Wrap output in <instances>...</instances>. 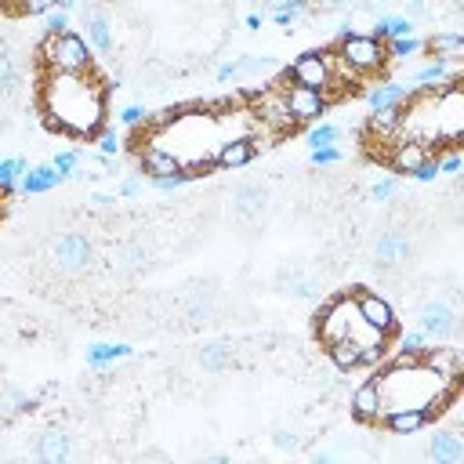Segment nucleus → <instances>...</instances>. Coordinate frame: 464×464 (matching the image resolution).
I'll list each match as a JSON object with an SVG mask.
<instances>
[{
    "label": "nucleus",
    "mask_w": 464,
    "mask_h": 464,
    "mask_svg": "<svg viewBox=\"0 0 464 464\" xmlns=\"http://www.w3.org/2000/svg\"><path fill=\"white\" fill-rule=\"evenodd\" d=\"M41 105L48 124L73 138H91L105 128V88L91 73H48Z\"/></svg>",
    "instance_id": "obj_1"
},
{
    "label": "nucleus",
    "mask_w": 464,
    "mask_h": 464,
    "mask_svg": "<svg viewBox=\"0 0 464 464\" xmlns=\"http://www.w3.org/2000/svg\"><path fill=\"white\" fill-rule=\"evenodd\" d=\"M334 62L337 69L352 73V76H374L389 66V51H384V41L370 33H341L334 41Z\"/></svg>",
    "instance_id": "obj_2"
},
{
    "label": "nucleus",
    "mask_w": 464,
    "mask_h": 464,
    "mask_svg": "<svg viewBox=\"0 0 464 464\" xmlns=\"http://www.w3.org/2000/svg\"><path fill=\"white\" fill-rule=\"evenodd\" d=\"M41 58L48 66V73H91L95 69V58H91V44L84 36H76L73 29L69 33H58V36H44L41 44Z\"/></svg>",
    "instance_id": "obj_3"
},
{
    "label": "nucleus",
    "mask_w": 464,
    "mask_h": 464,
    "mask_svg": "<svg viewBox=\"0 0 464 464\" xmlns=\"http://www.w3.org/2000/svg\"><path fill=\"white\" fill-rule=\"evenodd\" d=\"M287 81L294 84H305V88H316V91H334L337 84V62H334V51L330 48H316V51H305L298 55L287 69H283Z\"/></svg>",
    "instance_id": "obj_4"
},
{
    "label": "nucleus",
    "mask_w": 464,
    "mask_h": 464,
    "mask_svg": "<svg viewBox=\"0 0 464 464\" xmlns=\"http://www.w3.org/2000/svg\"><path fill=\"white\" fill-rule=\"evenodd\" d=\"M360 323V313H356V298L352 294H337L330 301L320 305V313H316V337L323 344L337 341V337H352Z\"/></svg>",
    "instance_id": "obj_5"
},
{
    "label": "nucleus",
    "mask_w": 464,
    "mask_h": 464,
    "mask_svg": "<svg viewBox=\"0 0 464 464\" xmlns=\"http://www.w3.org/2000/svg\"><path fill=\"white\" fill-rule=\"evenodd\" d=\"M348 294L356 298V313H360V323H363V327H370L374 334H384V337L396 330V308L384 301L381 294H374V290H367V287H352Z\"/></svg>",
    "instance_id": "obj_6"
},
{
    "label": "nucleus",
    "mask_w": 464,
    "mask_h": 464,
    "mask_svg": "<svg viewBox=\"0 0 464 464\" xmlns=\"http://www.w3.org/2000/svg\"><path fill=\"white\" fill-rule=\"evenodd\" d=\"M283 102H287V112H290L294 124H316L320 116L327 112V105H330L323 91L294 84V81H290V88H283Z\"/></svg>",
    "instance_id": "obj_7"
},
{
    "label": "nucleus",
    "mask_w": 464,
    "mask_h": 464,
    "mask_svg": "<svg viewBox=\"0 0 464 464\" xmlns=\"http://www.w3.org/2000/svg\"><path fill=\"white\" fill-rule=\"evenodd\" d=\"M251 102H254V116H258L261 131L283 135V131L294 128L290 112H287V102H283V88H265L261 95H251Z\"/></svg>",
    "instance_id": "obj_8"
},
{
    "label": "nucleus",
    "mask_w": 464,
    "mask_h": 464,
    "mask_svg": "<svg viewBox=\"0 0 464 464\" xmlns=\"http://www.w3.org/2000/svg\"><path fill=\"white\" fill-rule=\"evenodd\" d=\"M417 330L424 337H436V341H446L460 330V320H457V308L450 301H429V305H421V313H417Z\"/></svg>",
    "instance_id": "obj_9"
},
{
    "label": "nucleus",
    "mask_w": 464,
    "mask_h": 464,
    "mask_svg": "<svg viewBox=\"0 0 464 464\" xmlns=\"http://www.w3.org/2000/svg\"><path fill=\"white\" fill-rule=\"evenodd\" d=\"M377 421L384 424V432H392V436H417L421 429L432 424V410L429 406H389V410H381Z\"/></svg>",
    "instance_id": "obj_10"
},
{
    "label": "nucleus",
    "mask_w": 464,
    "mask_h": 464,
    "mask_svg": "<svg viewBox=\"0 0 464 464\" xmlns=\"http://www.w3.org/2000/svg\"><path fill=\"white\" fill-rule=\"evenodd\" d=\"M417 363L429 370L432 377H439V381H460V367H464L460 348H453V344H443V348H429V344H424Z\"/></svg>",
    "instance_id": "obj_11"
},
{
    "label": "nucleus",
    "mask_w": 464,
    "mask_h": 464,
    "mask_svg": "<svg viewBox=\"0 0 464 464\" xmlns=\"http://www.w3.org/2000/svg\"><path fill=\"white\" fill-rule=\"evenodd\" d=\"M429 157H432V152H429V142H421V138L399 135L396 142H389V167H392L396 174H414Z\"/></svg>",
    "instance_id": "obj_12"
},
{
    "label": "nucleus",
    "mask_w": 464,
    "mask_h": 464,
    "mask_svg": "<svg viewBox=\"0 0 464 464\" xmlns=\"http://www.w3.org/2000/svg\"><path fill=\"white\" fill-rule=\"evenodd\" d=\"M410 236L403 228H384L381 236H377V244H374V261L381 265V268H399V265H406L410 261Z\"/></svg>",
    "instance_id": "obj_13"
},
{
    "label": "nucleus",
    "mask_w": 464,
    "mask_h": 464,
    "mask_svg": "<svg viewBox=\"0 0 464 464\" xmlns=\"http://www.w3.org/2000/svg\"><path fill=\"white\" fill-rule=\"evenodd\" d=\"M55 265L62 273H81V268H88L91 265L88 236H81V232H66V236L55 244Z\"/></svg>",
    "instance_id": "obj_14"
},
{
    "label": "nucleus",
    "mask_w": 464,
    "mask_h": 464,
    "mask_svg": "<svg viewBox=\"0 0 464 464\" xmlns=\"http://www.w3.org/2000/svg\"><path fill=\"white\" fill-rule=\"evenodd\" d=\"M268 211V189L258 182H244L236 192H232V214L240 221H258Z\"/></svg>",
    "instance_id": "obj_15"
},
{
    "label": "nucleus",
    "mask_w": 464,
    "mask_h": 464,
    "mask_svg": "<svg viewBox=\"0 0 464 464\" xmlns=\"http://www.w3.org/2000/svg\"><path fill=\"white\" fill-rule=\"evenodd\" d=\"M381 410H384L381 384H377V381L360 384L356 396H352V417H356V421H363V424H374V421L381 417Z\"/></svg>",
    "instance_id": "obj_16"
},
{
    "label": "nucleus",
    "mask_w": 464,
    "mask_h": 464,
    "mask_svg": "<svg viewBox=\"0 0 464 464\" xmlns=\"http://www.w3.org/2000/svg\"><path fill=\"white\" fill-rule=\"evenodd\" d=\"M254 152H258L254 138H232V142H225V145L218 149L214 167H221V171H236V167H247V164L254 160Z\"/></svg>",
    "instance_id": "obj_17"
},
{
    "label": "nucleus",
    "mask_w": 464,
    "mask_h": 464,
    "mask_svg": "<svg viewBox=\"0 0 464 464\" xmlns=\"http://www.w3.org/2000/svg\"><path fill=\"white\" fill-rule=\"evenodd\" d=\"M367 128H370V135L377 138V142H396L399 135H403V105H396V109H377L370 120H367Z\"/></svg>",
    "instance_id": "obj_18"
},
{
    "label": "nucleus",
    "mask_w": 464,
    "mask_h": 464,
    "mask_svg": "<svg viewBox=\"0 0 464 464\" xmlns=\"http://www.w3.org/2000/svg\"><path fill=\"white\" fill-rule=\"evenodd\" d=\"M69 453H73V443L62 429H48V432H41V439H36V457L44 464H62V460H69Z\"/></svg>",
    "instance_id": "obj_19"
},
{
    "label": "nucleus",
    "mask_w": 464,
    "mask_h": 464,
    "mask_svg": "<svg viewBox=\"0 0 464 464\" xmlns=\"http://www.w3.org/2000/svg\"><path fill=\"white\" fill-rule=\"evenodd\" d=\"M62 182H66V174H58V171H55V164L29 167V171L19 178V185H22L26 197H41V192H51V189H55V185H62Z\"/></svg>",
    "instance_id": "obj_20"
},
{
    "label": "nucleus",
    "mask_w": 464,
    "mask_h": 464,
    "mask_svg": "<svg viewBox=\"0 0 464 464\" xmlns=\"http://www.w3.org/2000/svg\"><path fill=\"white\" fill-rule=\"evenodd\" d=\"M429 457H432L436 464H460V460H464V439H460L453 429L436 432L432 443H429Z\"/></svg>",
    "instance_id": "obj_21"
},
{
    "label": "nucleus",
    "mask_w": 464,
    "mask_h": 464,
    "mask_svg": "<svg viewBox=\"0 0 464 464\" xmlns=\"http://www.w3.org/2000/svg\"><path fill=\"white\" fill-rule=\"evenodd\" d=\"M142 171L152 178V182H160V178H171V174H178L182 171V160L174 157V152H167V149H145L142 152Z\"/></svg>",
    "instance_id": "obj_22"
},
{
    "label": "nucleus",
    "mask_w": 464,
    "mask_h": 464,
    "mask_svg": "<svg viewBox=\"0 0 464 464\" xmlns=\"http://www.w3.org/2000/svg\"><path fill=\"white\" fill-rule=\"evenodd\" d=\"M131 352H135V348H131L128 341H98V344L88 348V367H91V370H105V367H112V363L128 360Z\"/></svg>",
    "instance_id": "obj_23"
},
{
    "label": "nucleus",
    "mask_w": 464,
    "mask_h": 464,
    "mask_svg": "<svg viewBox=\"0 0 464 464\" xmlns=\"http://www.w3.org/2000/svg\"><path fill=\"white\" fill-rule=\"evenodd\" d=\"M327 356H330V363L337 367V370H356L360 367V356H363V341L352 334V337H337V341H330L327 344Z\"/></svg>",
    "instance_id": "obj_24"
},
{
    "label": "nucleus",
    "mask_w": 464,
    "mask_h": 464,
    "mask_svg": "<svg viewBox=\"0 0 464 464\" xmlns=\"http://www.w3.org/2000/svg\"><path fill=\"white\" fill-rule=\"evenodd\" d=\"M320 290H323V276L316 273V268H290L287 294H294L301 301H313V298H320Z\"/></svg>",
    "instance_id": "obj_25"
},
{
    "label": "nucleus",
    "mask_w": 464,
    "mask_h": 464,
    "mask_svg": "<svg viewBox=\"0 0 464 464\" xmlns=\"http://www.w3.org/2000/svg\"><path fill=\"white\" fill-rule=\"evenodd\" d=\"M410 88L406 84H377L367 91V105L377 112V109H396V105H406L410 102Z\"/></svg>",
    "instance_id": "obj_26"
},
{
    "label": "nucleus",
    "mask_w": 464,
    "mask_h": 464,
    "mask_svg": "<svg viewBox=\"0 0 464 464\" xmlns=\"http://www.w3.org/2000/svg\"><path fill=\"white\" fill-rule=\"evenodd\" d=\"M84 26H88V44H91V51L112 55V26H109V19H105L102 12H91V15L84 19Z\"/></svg>",
    "instance_id": "obj_27"
},
{
    "label": "nucleus",
    "mask_w": 464,
    "mask_h": 464,
    "mask_svg": "<svg viewBox=\"0 0 464 464\" xmlns=\"http://www.w3.org/2000/svg\"><path fill=\"white\" fill-rule=\"evenodd\" d=\"M145 261H149V254H145V247L142 244H120L112 251V273H138V268H145Z\"/></svg>",
    "instance_id": "obj_28"
},
{
    "label": "nucleus",
    "mask_w": 464,
    "mask_h": 464,
    "mask_svg": "<svg viewBox=\"0 0 464 464\" xmlns=\"http://www.w3.org/2000/svg\"><path fill=\"white\" fill-rule=\"evenodd\" d=\"M182 305H185V316H189L192 323H200V320L211 316V308H214V290H211V287H192Z\"/></svg>",
    "instance_id": "obj_29"
},
{
    "label": "nucleus",
    "mask_w": 464,
    "mask_h": 464,
    "mask_svg": "<svg viewBox=\"0 0 464 464\" xmlns=\"http://www.w3.org/2000/svg\"><path fill=\"white\" fill-rule=\"evenodd\" d=\"M424 51H432V58H457V55H464V36L460 33H436L424 41Z\"/></svg>",
    "instance_id": "obj_30"
},
{
    "label": "nucleus",
    "mask_w": 464,
    "mask_h": 464,
    "mask_svg": "<svg viewBox=\"0 0 464 464\" xmlns=\"http://www.w3.org/2000/svg\"><path fill=\"white\" fill-rule=\"evenodd\" d=\"M228 363H232V348H228L225 341H207V344L200 348V367H204L207 374H221Z\"/></svg>",
    "instance_id": "obj_31"
},
{
    "label": "nucleus",
    "mask_w": 464,
    "mask_h": 464,
    "mask_svg": "<svg viewBox=\"0 0 464 464\" xmlns=\"http://www.w3.org/2000/svg\"><path fill=\"white\" fill-rule=\"evenodd\" d=\"M236 73L240 76H268V73H280V62L273 55H244V58H236Z\"/></svg>",
    "instance_id": "obj_32"
},
{
    "label": "nucleus",
    "mask_w": 464,
    "mask_h": 464,
    "mask_svg": "<svg viewBox=\"0 0 464 464\" xmlns=\"http://www.w3.org/2000/svg\"><path fill=\"white\" fill-rule=\"evenodd\" d=\"M384 51H389V58H396V62H406L417 51H424V41H417L414 33L410 36H396V41H384Z\"/></svg>",
    "instance_id": "obj_33"
},
{
    "label": "nucleus",
    "mask_w": 464,
    "mask_h": 464,
    "mask_svg": "<svg viewBox=\"0 0 464 464\" xmlns=\"http://www.w3.org/2000/svg\"><path fill=\"white\" fill-rule=\"evenodd\" d=\"M450 62H453V58H436V62H429L424 69L414 73V84H446V81H450Z\"/></svg>",
    "instance_id": "obj_34"
},
{
    "label": "nucleus",
    "mask_w": 464,
    "mask_h": 464,
    "mask_svg": "<svg viewBox=\"0 0 464 464\" xmlns=\"http://www.w3.org/2000/svg\"><path fill=\"white\" fill-rule=\"evenodd\" d=\"M26 174V160L22 157H12V160H0V197H8L15 189V182Z\"/></svg>",
    "instance_id": "obj_35"
},
{
    "label": "nucleus",
    "mask_w": 464,
    "mask_h": 464,
    "mask_svg": "<svg viewBox=\"0 0 464 464\" xmlns=\"http://www.w3.org/2000/svg\"><path fill=\"white\" fill-rule=\"evenodd\" d=\"M15 84H19V62L8 48H0V95L15 91Z\"/></svg>",
    "instance_id": "obj_36"
},
{
    "label": "nucleus",
    "mask_w": 464,
    "mask_h": 464,
    "mask_svg": "<svg viewBox=\"0 0 464 464\" xmlns=\"http://www.w3.org/2000/svg\"><path fill=\"white\" fill-rule=\"evenodd\" d=\"M36 406V399L33 396H26V392H19V389H8L4 392V399H0V414H29Z\"/></svg>",
    "instance_id": "obj_37"
},
{
    "label": "nucleus",
    "mask_w": 464,
    "mask_h": 464,
    "mask_svg": "<svg viewBox=\"0 0 464 464\" xmlns=\"http://www.w3.org/2000/svg\"><path fill=\"white\" fill-rule=\"evenodd\" d=\"M389 348H384V334H377V341H363V356H360V367H381Z\"/></svg>",
    "instance_id": "obj_38"
},
{
    "label": "nucleus",
    "mask_w": 464,
    "mask_h": 464,
    "mask_svg": "<svg viewBox=\"0 0 464 464\" xmlns=\"http://www.w3.org/2000/svg\"><path fill=\"white\" fill-rule=\"evenodd\" d=\"M341 160H344V152H341L337 145H323V149L308 152V164H313V167H334V164H341Z\"/></svg>",
    "instance_id": "obj_39"
},
{
    "label": "nucleus",
    "mask_w": 464,
    "mask_h": 464,
    "mask_svg": "<svg viewBox=\"0 0 464 464\" xmlns=\"http://www.w3.org/2000/svg\"><path fill=\"white\" fill-rule=\"evenodd\" d=\"M55 8H58V0H15V12H19V15H29V19L48 15V12H55Z\"/></svg>",
    "instance_id": "obj_40"
},
{
    "label": "nucleus",
    "mask_w": 464,
    "mask_h": 464,
    "mask_svg": "<svg viewBox=\"0 0 464 464\" xmlns=\"http://www.w3.org/2000/svg\"><path fill=\"white\" fill-rule=\"evenodd\" d=\"M337 128L334 124H316L313 131H308V145H313V149H323V145H334L337 142Z\"/></svg>",
    "instance_id": "obj_41"
},
{
    "label": "nucleus",
    "mask_w": 464,
    "mask_h": 464,
    "mask_svg": "<svg viewBox=\"0 0 464 464\" xmlns=\"http://www.w3.org/2000/svg\"><path fill=\"white\" fill-rule=\"evenodd\" d=\"M120 145H124V138L116 135L112 128H102V131H98V149H102V157H116V152H120Z\"/></svg>",
    "instance_id": "obj_42"
},
{
    "label": "nucleus",
    "mask_w": 464,
    "mask_h": 464,
    "mask_svg": "<svg viewBox=\"0 0 464 464\" xmlns=\"http://www.w3.org/2000/svg\"><path fill=\"white\" fill-rule=\"evenodd\" d=\"M51 164H55V171H58V174L73 178L76 171H81V152H58V157H55Z\"/></svg>",
    "instance_id": "obj_43"
},
{
    "label": "nucleus",
    "mask_w": 464,
    "mask_h": 464,
    "mask_svg": "<svg viewBox=\"0 0 464 464\" xmlns=\"http://www.w3.org/2000/svg\"><path fill=\"white\" fill-rule=\"evenodd\" d=\"M116 120H120L124 128H142V124L149 120V112H145V105H124Z\"/></svg>",
    "instance_id": "obj_44"
},
{
    "label": "nucleus",
    "mask_w": 464,
    "mask_h": 464,
    "mask_svg": "<svg viewBox=\"0 0 464 464\" xmlns=\"http://www.w3.org/2000/svg\"><path fill=\"white\" fill-rule=\"evenodd\" d=\"M44 33H48V36H58V33H69V15H66V8H58V12H48V22H44Z\"/></svg>",
    "instance_id": "obj_45"
},
{
    "label": "nucleus",
    "mask_w": 464,
    "mask_h": 464,
    "mask_svg": "<svg viewBox=\"0 0 464 464\" xmlns=\"http://www.w3.org/2000/svg\"><path fill=\"white\" fill-rule=\"evenodd\" d=\"M396 192H399V182H396V178H384V182H377V185L370 189V197H374L377 204H384V200H396Z\"/></svg>",
    "instance_id": "obj_46"
},
{
    "label": "nucleus",
    "mask_w": 464,
    "mask_h": 464,
    "mask_svg": "<svg viewBox=\"0 0 464 464\" xmlns=\"http://www.w3.org/2000/svg\"><path fill=\"white\" fill-rule=\"evenodd\" d=\"M424 344H429V337H424L421 330L399 337V348H403V352H414V356H421V348H424Z\"/></svg>",
    "instance_id": "obj_47"
},
{
    "label": "nucleus",
    "mask_w": 464,
    "mask_h": 464,
    "mask_svg": "<svg viewBox=\"0 0 464 464\" xmlns=\"http://www.w3.org/2000/svg\"><path fill=\"white\" fill-rule=\"evenodd\" d=\"M436 160H439V174H457V171H460V164H464L457 149L443 152V157H436Z\"/></svg>",
    "instance_id": "obj_48"
},
{
    "label": "nucleus",
    "mask_w": 464,
    "mask_h": 464,
    "mask_svg": "<svg viewBox=\"0 0 464 464\" xmlns=\"http://www.w3.org/2000/svg\"><path fill=\"white\" fill-rule=\"evenodd\" d=\"M414 178H417V182H436V178H439V160L429 157V160H424V164L414 171Z\"/></svg>",
    "instance_id": "obj_49"
},
{
    "label": "nucleus",
    "mask_w": 464,
    "mask_h": 464,
    "mask_svg": "<svg viewBox=\"0 0 464 464\" xmlns=\"http://www.w3.org/2000/svg\"><path fill=\"white\" fill-rule=\"evenodd\" d=\"M410 22H417V19H424L429 15V4H424V0H406V12H403Z\"/></svg>",
    "instance_id": "obj_50"
},
{
    "label": "nucleus",
    "mask_w": 464,
    "mask_h": 464,
    "mask_svg": "<svg viewBox=\"0 0 464 464\" xmlns=\"http://www.w3.org/2000/svg\"><path fill=\"white\" fill-rule=\"evenodd\" d=\"M268 12H283V8H294V12H305V0H265Z\"/></svg>",
    "instance_id": "obj_51"
},
{
    "label": "nucleus",
    "mask_w": 464,
    "mask_h": 464,
    "mask_svg": "<svg viewBox=\"0 0 464 464\" xmlns=\"http://www.w3.org/2000/svg\"><path fill=\"white\" fill-rule=\"evenodd\" d=\"M298 15H301V12L283 8V12H273V22H276V26H294V22H298Z\"/></svg>",
    "instance_id": "obj_52"
},
{
    "label": "nucleus",
    "mask_w": 464,
    "mask_h": 464,
    "mask_svg": "<svg viewBox=\"0 0 464 464\" xmlns=\"http://www.w3.org/2000/svg\"><path fill=\"white\" fill-rule=\"evenodd\" d=\"M273 443H276L280 450H298V446H301V443H298V436H290V432H276V436H273Z\"/></svg>",
    "instance_id": "obj_53"
},
{
    "label": "nucleus",
    "mask_w": 464,
    "mask_h": 464,
    "mask_svg": "<svg viewBox=\"0 0 464 464\" xmlns=\"http://www.w3.org/2000/svg\"><path fill=\"white\" fill-rule=\"evenodd\" d=\"M138 178H128V182H120V189H116V192H120V197H138Z\"/></svg>",
    "instance_id": "obj_54"
},
{
    "label": "nucleus",
    "mask_w": 464,
    "mask_h": 464,
    "mask_svg": "<svg viewBox=\"0 0 464 464\" xmlns=\"http://www.w3.org/2000/svg\"><path fill=\"white\" fill-rule=\"evenodd\" d=\"M232 76H240V73H236V62H225V66L218 69V81L225 84V81H232Z\"/></svg>",
    "instance_id": "obj_55"
},
{
    "label": "nucleus",
    "mask_w": 464,
    "mask_h": 464,
    "mask_svg": "<svg viewBox=\"0 0 464 464\" xmlns=\"http://www.w3.org/2000/svg\"><path fill=\"white\" fill-rule=\"evenodd\" d=\"M320 8L323 12H341V8H348V0H320Z\"/></svg>",
    "instance_id": "obj_56"
},
{
    "label": "nucleus",
    "mask_w": 464,
    "mask_h": 464,
    "mask_svg": "<svg viewBox=\"0 0 464 464\" xmlns=\"http://www.w3.org/2000/svg\"><path fill=\"white\" fill-rule=\"evenodd\" d=\"M247 29H261V15H247Z\"/></svg>",
    "instance_id": "obj_57"
},
{
    "label": "nucleus",
    "mask_w": 464,
    "mask_h": 464,
    "mask_svg": "<svg viewBox=\"0 0 464 464\" xmlns=\"http://www.w3.org/2000/svg\"><path fill=\"white\" fill-rule=\"evenodd\" d=\"M95 204H98V207H112V204H116V197H95Z\"/></svg>",
    "instance_id": "obj_58"
},
{
    "label": "nucleus",
    "mask_w": 464,
    "mask_h": 464,
    "mask_svg": "<svg viewBox=\"0 0 464 464\" xmlns=\"http://www.w3.org/2000/svg\"><path fill=\"white\" fill-rule=\"evenodd\" d=\"M58 8H73V0H58Z\"/></svg>",
    "instance_id": "obj_59"
}]
</instances>
